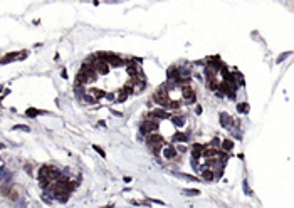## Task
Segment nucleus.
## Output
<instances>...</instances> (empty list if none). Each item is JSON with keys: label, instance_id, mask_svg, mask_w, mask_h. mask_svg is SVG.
Masks as SVG:
<instances>
[{"label": "nucleus", "instance_id": "nucleus-1", "mask_svg": "<svg viewBox=\"0 0 294 208\" xmlns=\"http://www.w3.org/2000/svg\"><path fill=\"white\" fill-rule=\"evenodd\" d=\"M153 101L156 104H160V106H165L168 108V104H170V98H168V91H166V86H161V87L156 89V92L153 94Z\"/></svg>", "mask_w": 294, "mask_h": 208}, {"label": "nucleus", "instance_id": "nucleus-2", "mask_svg": "<svg viewBox=\"0 0 294 208\" xmlns=\"http://www.w3.org/2000/svg\"><path fill=\"white\" fill-rule=\"evenodd\" d=\"M181 96L185 99L187 104H193L197 101V96H195V91L190 87V84H187V86H181Z\"/></svg>", "mask_w": 294, "mask_h": 208}, {"label": "nucleus", "instance_id": "nucleus-3", "mask_svg": "<svg viewBox=\"0 0 294 208\" xmlns=\"http://www.w3.org/2000/svg\"><path fill=\"white\" fill-rule=\"evenodd\" d=\"M158 129V121L156 119H150V121H144L141 124V134H151Z\"/></svg>", "mask_w": 294, "mask_h": 208}, {"label": "nucleus", "instance_id": "nucleus-4", "mask_svg": "<svg viewBox=\"0 0 294 208\" xmlns=\"http://www.w3.org/2000/svg\"><path fill=\"white\" fill-rule=\"evenodd\" d=\"M93 67L94 71H96V74H108L109 72V66L104 61H101V59H96L93 64Z\"/></svg>", "mask_w": 294, "mask_h": 208}, {"label": "nucleus", "instance_id": "nucleus-5", "mask_svg": "<svg viewBox=\"0 0 294 208\" xmlns=\"http://www.w3.org/2000/svg\"><path fill=\"white\" fill-rule=\"evenodd\" d=\"M220 124H222V128H225V129H232L234 126H235V121H234L227 113H220Z\"/></svg>", "mask_w": 294, "mask_h": 208}, {"label": "nucleus", "instance_id": "nucleus-6", "mask_svg": "<svg viewBox=\"0 0 294 208\" xmlns=\"http://www.w3.org/2000/svg\"><path fill=\"white\" fill-rule=\"evenodd\" d=\"M146 143L150 146H160L161 143H163V136L156 134V133H151V134H148V138H146Z\"/></svg>", "mask_w": 294, "mask_h": 208}, {"label": "nucleus", "instance_id": "nucleus-7", "mask_svg": "<svg viewBox=\"0 0 294 208\" xmlns=\"http://www.w3.org/2000/svg\"><path fill=\"white\" fill-rule=\"evenodd\" d=\"M161 155H163L165 160H175L176 158V150L173 148V146H165L163 151H161Z\"/></svg>", "mask_w": 294, "mask_h": 208}, {"label": "nucleus", "instance_id": "nucleus-8", "mask_svg": "<svg viewBox=\"0 0 294 208\" xmlns=\"http://www.w3.org/2000/svg\"><path fill=\"white\" fill-rule=\"evenodd\" d=\"M203 150H205V146H203V144H198V143H197V144H193V148H192V156H193V160H195V161L202 156ZM195 161H193V163H195Z\"/></svg>", "mask_w": 294, "mask_h": 208}, {"label": "nucleus", "instance_id": "nucleus-9", "mask_svg": "<svg viewBox=\"0 0 294 208\" xmlns=\"http://www.w3.org/2000/svg\"><path fill=\"white\" fill-rule=\"evenodd\" d=\"M151 118L153 119H170L171 114L170 113H166V111H161V109H156L151 113Z\"/></svg>", "mask_w": 294, "mask_h": 208}, {"label": "nucleus", "instance_id": "nucleus-10", "mask_svg": "<svg viewBox=\"0 0 294 208\" xmlns=\"http://www.w3.org/2000/svg\"><path fill=\"white\" fill-rule=\"evenodd\" d=\"M202 178H203V180H207V181H212V180H215V171H213V170H210V168L203 166V170H202Z\"/></svg>", "mask_w": 294, "mask_h": 208}, {"label": "nucleus", "instance_id": "nucleus-11", "mask_svg": "<svg viewBox=\"0 0 294 208\" xmlns=\"http://www.w3.org/2000/svg\"><path fill=\"white\" fill-rule=\"evenodd\" d=\"M12 61H19V52H9L5 57L0 59L2 64H9V62H12Z\"/></svg>", "mask_w": 294, "mask_h": 208}, {"label": "nucleus", "instance_id": "nucleus-12", "mask_svg": "<svg viewBox=\"0 0 294 208\" xmlns=\"http://www.w3.org/2000/svg\"><path fill=\"white\" fill-rule=\"evenodd\" d=\"M190 139V134L188 133H176L175 136H173V141H176V143H185V141Z\"/></svg>", "mask_w": 294, "mask_h": 208}, {"label": "nucleus", "instance_id": "nucleus-13", "mask_svg": "<svg viewBox=\"0 0 294 208\" xmlns=\"http://www.w3.org/2000/svg\"><path fill=\"white\" fill-rule=\"evenodd\" d=\"M220 148H222L225 153L232 151V150H234V141H232V139H224L222 143H220Z\"/></svg>", "mask_w": 294, "mask_h": 208}, {"label": "nucleus", "instance_id": "nucleus-14", "mask_svg": "<svg viewBox=\"0 0 294 208\" xmlns=\"http://www.w3.org/2000/svg\"><path fill=\"white\" fill-rule=\"evenodd\" d=\"M88 94H91L96 101H98V99H101V98H106V92H104V91H101V89H91Z\"/></svg>", "mask_w": 294, "mask_h": 208}, {"label": "nucleus", "instance_id": "nucleus-15", "mask_svg": "<svg viewBox=\"0 0 294 208\" xmlns=\"http://www.w3.org/2000/svg\"><path fill=\"white\" fill-rule=\"evenodd\" d=\"M170 119H171V123H173L176 128H181V126L185 124V118H183V116H171Z\"/></svg>", "mask_w": 294, "mask_h": 208}, {"label": "nucleus", "instance_id": "nucleus-16", "mask_svg": "<svg viewBox=\"0 0 294 208\" xmlns=\"http://www.w3.org/2000/svg\"><path fill=\"white\" fill-rule=\"evenodd\" d=\"M138 72H139L138 66H136L134 62H129V64H128V74H129V76H136Z\"/></svg>", "mask_w": 294, "mask_h": 208}, {"label": "nucleus", "instance_id": "nucleus-17", "mask_svg": "<svg viewBox=\"0 0 294 208\" xmlns=\"http://www.w3.org/2000/svg\"><path fill=\"white\" fill-rule=\"evenodd\" d=\"M237 111H239V113H244V114H245V113H249V104L247 103H239L237 104Z\"/></svg>", "mask_w": 294, "mask_h": 208}, {"label": "nucleus", "instance_id": "nucleus-18", "mask_svg": "<svg viewBox=\"0 0 294 208\" xmlns=\"http://www.w3.org/2000/svg\"><path fill=\"white\" fill-rule=\"evenodd\" d=\"M54 198H57L59 202L64 203V202H67V200H69V193H56V195H54Z\"/></svg>", "mask_w": 294, "mask_h": 208}, {"label": "nucleus", "instance_id": "nucleus-19", "mask_svg": "<svg viewBox=\"0 0 294 208\" xmlns=\"http://www.w3.org/2000/svg\"><path fill=\"white\" fill-rule=\"evenodd\" d=\"M25 114H27V116H30V118H34V116L41 114V111H39V109H27V111H25Z\"/></svg>", "mask_w": 294, "mask_h": 208}, {"label": "nucleus", "instance_id": "nucleus-20", "mask_svg": "<svg viewBox=\"0 0 294 208\" xmlns=\"http://www.w3.org/2000/svg\"><path fill=\"white\" fill-rule=\"evenodd\" d=\"M185 195H188V196H197V195H200V191L198 190H185Z\"/></svg>", "mask_w": 294, "mask_h": 208}, {"label": "nucleus", "instance_id": "nucleus-21", "mask_svg": "<svg viewBox=\"0 0 294 208\" xmlns=\"http://www.w3.org/2000/svg\"><path fill=\"white\" fill-rule=\"evenodd\" d=\"M126 96H128V94H126V92H124V91H123V89H121V91H119V92H118V98H116V99H118L119 103H123L124 99H126Z\"/></svg>", "mask_w": 294, "mask_h": 208}, {"label": "nucleus", "instance_id": "nucleus-22", "mask_svg": "<svg viewBox=\"0 0 294 208\" xmlns=\"http://www.w3.org/2000/svg\"><path fill=\"white\" fill-rule=\"evenodd\" d=\"M14 129L15 131H30L29 129V126H24V124H15L14 126Z\"/></svg>", "mask_w": 294, "mask_h": 208}, {"label": "nucleus", "instance_id": "nucleus-23", "mask_svg": "<svg viewBox=\"0 0 294 208\" xmlns=\"http://www.w3.org/2000/svg\"><path fill=\"white\" fill-rule=\"evenodd\" d=\"M123 91H124L126 94H134V87H133V86H129V84H128V86H124Z\"/></svg>", "mask_w": 294, "mask_h": 208}, {"label": "nucleus", "instance_id": "nucleus-24", "mask_svg": "<svg viewBox=\"0 0 294 208\" xmlns=\"http://www.w3.org/2000/svg\"><path fill=\"white\" fill-rule=\"evenodd\" d=\"M244 191H245V195H252V191H250V188H249V183H247V180H244Z\"/></svg>", "mask_w": 294, "mask_h": 208}, {"label": "nucleus", "instance_id": "nucleus-25", "mask_svg": "<svg viewBox=\"0 0 294 208\" xmlns=\"http://www.w3.org/2000/svg\"><path fill=\"white\" fill-rule=\"evenodd\" d=\"M84 101H88V103H96V99H94L91 94H88V92L84 94Z\"/></svg>", "mask_w": 294, "mask_h": 208}, {"label": "nucleus", "instance_id": "nucleus-26", "mask_svg": "<svg viewBox=\"0 0 294 208\" xmlns=\"http://www.w3.org/2000/svg\"><path fill=\"white\" fill-rule=\"evenodd\" d=\"M94 151H96V153H98L99 156H103V158L106 156V153H104V151L101 150V148H99V146H94Z\"/></svg>", "mask_w": 294, "mask_h": 208}, {"label": "nucleus", "instance_id": "nucleus-27", "mask_svg": "<svg viewBox=\"0 0 294 208\" xmlns=\"http://www.w3.org/2000/svg\"><path fill=\"white\" fill-rule=\"evenodd\" d=\"M27 56H29V52H27V51H22V52H19V61H22V59H25Z\"/></svg>", "mask_w": 294, "mask_h": 208}, {"label": "nucleus", "instance_id": "nucleus-28", "mask_svg": "<svg viewBox=\"0 0 294 208\" xmlns=\"http://www.w3.org/2000/svg\"><path fill=\"white\" fill-rule=\"evenodd\" d=\"M287 56H289V52H286V54H282V56H279V57H277V64H279V62H282L284 59L287 57Z\"/></svg>", "mask_w": 294, "mask_h": 208}, {"label": "nucleus", "instance_id": "nucleus-29", "mask_svg": "<svg viewBox=\"0 0 294 208\" xmlns=\"http://www.w3.org/2000/svg\"><path fill=\"white\" fill-rule=\"evenodd\" d=\"M210 144H212V146H215V148H217V146L220 144V139H219V138H213V139H212V143H210Z\"/></svg>", "mask_w": 294, "mask_h": 208}, {"label": "nucleus", "instance_id": "nucleus-30", "mask_svg": "<svg viewBox=\"0 0 294 208\" xmlns=\"http://www.w3.org/2000/svg\"><path fill=\"white\" fill-rule=\"evenodd\" d=\"M17 196H19V195H17V191H14V190H12V191H10V198H12V200H17Z\"/></svg>", "mask_w": 294, "mask_h": 208}, {"label": "nucleus", "instance_id": "nucleus-31", "mask_svg": "<svg viewBox=\"0 0 294 208\" xmlns=\"http://www.w3.org/2000/svg\"><path fill=\"white\" fill-rule=\"evenodd\" d=\"M148 202H153V203H158V205H165L161 200H148Z\"/></svg>", "mask_w": 294, "mask_h": 208}, {"label": "nucleus", "instance_id": "nucleus-32", "mask_svg": "<svg viewBox=\"0 0 294 208\" xmlns=\"http://www.w3.org/2000/svg\"><path fill=\"white\" fill-rule=\"evenodd\" d=\"M4 148H5V144H4V143H0V150H4Z\"/></svg>", "mask_w": 294, "mask_h": 208}, {"label": "nucleus", "instance_id": "nucleus-33", "mask_svg": "<svg viewBox=\"0 0 294 208\" xmlns=\"http://www.w3.org/2000/svg\"><path fill=\"white\" fill-rule=\"evenodd\" d=\"M0 180H2V176H0Z\"/></svg>", "mask_w": 294, "mask_h": 208}]
</instances>
